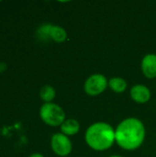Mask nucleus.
Listing matches in <instances>:
<instances>
[{"instance_id": "nucleus-7", "label": "nucleus", "mask_w": 156, "mask_h": 157, "mask_svg": "<svg viewBox=\"0 0 156 157\" xmlns=\"http://www.w3.org/2000/svg\"><path fill=\"white\" fill-rule=\"evenodd\" d=\"M142 70L148 78L156 77V54H147L142 62Z\"/></svg>"}, {"instance_id": "nucleus-14", "label": "nucleus", "mask_w": 156, "mask_h": 157, "mask_svg": "<svg viewBox=\"0 0 156 157\" xmlns=\"http://www.w3.org/2000/svg\"><path fill=\"white\" fill-rule=\"evenodd\" d=\"M109 157H122V156H120V155H111V156H109Z\"/></svg>"}, {"instance_id": "nucleus-3", "label": "nucleus", "mask_w": 156, "mask_h": 157, "mask_svg": "<svg viewBox=\"0 0 156 157\" xmlns=\"http://www.w3.org/2000/svg\"><path fill=\"white\" fill-rule=\"evenodd\" d=\"M40 117L44 123L52 127L60 126L65 121L63 109L54 103H44L40 107Z\"/></svg>"}, {"instance_id": "nucleus-10", "label": "nucleus", "mask_w": 156, "mask_h": 157, "mask_svg": "<svg viewBox=\"0 0 156 157\" xmlns=\"http://www.w3.org/2000/svg\"><path fill=\"white\" fill-rule=\"evenodd\" d=\"M108 86L116 93H122L127 88V82L121 77H113L108 81Z\"/></svg>"}, {"instance_id": "nucleus-8", "label": "nucleus", "mask_w": 156, "mask_h": 157, "mask_svg": "<svg viewBox=\"0 0 156 157\" xmlns=\"http://www.w3.org/2000/svg\"><path fill=\"white\" fill-rule=\"evenodd\" d=\"M80 130V125L77 121L74 119H68L63 121L61 125V131L63 134L66 136H71L76 134Z\"/></svg>"}, {"instance_id": "nucleus-1", "label": "nucleus", "mask_w": 156, "mask_h": 157, "mask_svg": "<svg viewBox=\"0 0 156 157\" xmlns=\"http://www.w3.org/2000/svg\"><path fill=\"white\" fill-rule=\"evenodd\" d=\"M145 138V128L136 118H129L120 123L115 131L117 144L124 150L132 151L139 148Z\"/></svg>"}, {"instance_id": "nucleus-6", "label": "nucleus", "mask_w": 156, "mask_h": 157, "mask_svg": "<svg viewBox=\"0 0 156 157\" xmlns=\"http://www.w3.org/2000/svg\"><path fill=\"white\" fill-rule=\"evenodd\" d=\"M131 98L137 103H146L151 98V92L147 86L143 85H137L131 87Z\"/></svg>"}, {"instance_id": "nucleus-9", "label": "nucleus", "mask_w": 156, "mask_h": 157, "mask_svg": "<svg viewBox=\"0 0 156 157\" xmlns=\"http://www.w3.org/2000/svg\"><path fill=\"white\" fill-rule=\"evenodd\" d=\"M50 39L56 42H63L67 39V33L63 28L52 25L50 31Z\"/></svg>"}, {"instance_id": "nucleus-4", "label": "nucleus", "mask_w": 156, "mask_h": 157, "mask_svg": "<svg viewBox=\"0 0 156 157\" xmlns=\"http://www.w3.org/2000/svg\"><path fill=\"white\" fill-rule=\"evenodd\" d=\"M108 85L107 78L100 74L89 76L85 83V91L89 96H97L104 92Z\"/></svg>"}, {"instance_id": "nucleus-13", "label": "nucleus", "mask_w": 156, "mask_h": 157, "mask_svg": "<svg viewBox=\"0 0 156 157\" xmlns=\"http://www.w3.org/2000/svg\"><path fill=\"white\" fill-rule=\"evenodd\" d=\"M29 157H44L42 155H40V154H39V153H35V154H32V155H30Z\"/></svg>"}, {"instance_id": "nucleus-5", "label": "nucleus", "mask_w": 156, "mask_h": 157, "mask_svg": "<svg viewBox=\"0 0 156 157\" xmlns=\"http://www.w3.org/2000/svg\"><path fill=\"white\" fill-rule=\"evenodd\" d=\"M52 151L59 156H67L72 151V143L69 138L63 133H56L51 139Z\"/></svg>"}, {"instance_id": "nucleus-11", "label": "nucleus", "mask_w": 156, "mask_h": 157, "mask_svg": "<svg viewBox=\"0 0 156 157\" xmlns=\"http://www.w3.org/2000/svg\"><path fill=\"white\" fill-rule=\"evenodd\" d=\"M55 95L56 93L54 88L48 85L42 86L40 91V97L45 103H51L55 98Z\"/></svg>"}, {"instance_id": "nucleus-12", "label": "nucleus", "mask_w": 156, "mask_h": 157, "mask_svg": "<svg viewBox=\"0 0 156 157\" xmlns=\"http://www.w3.org/2000/svg\"><path fill=\"white\" fill-rule=\"evenodd\" d=\"M52 25L51 24H44L42 25L39 29H38V34L40 36V38L45 40V39H49L50 38V31H51V28Z\"/></svg>"}, {"instance_id": "nucleus-2", "label": "nucleus", "mask_w": 156, "mask_h": 157, "mask_svg": "<svg viewBox=\"0 0 156 157\" xmlns=\"http://www.w3.org/2000/svg\"><path fill=\"white\" fill-rule=\"evenodd\" d=\"M86 142L93 150H108L113 145L114 142H116L115 131L108 123H94L86 130Z\"/></svg>"}]
</instances>
